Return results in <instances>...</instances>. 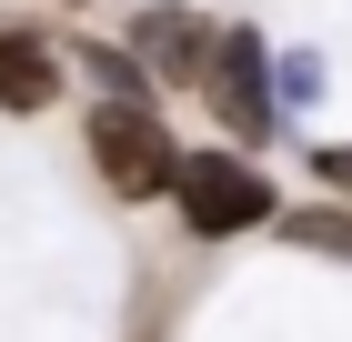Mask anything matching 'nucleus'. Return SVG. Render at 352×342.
<instances>
[{
    "label": "nucleus",
    "instance_id": "obj_1",
    "mask_svg": "<svg viewBox=\"0 0 352 342\" xmlns=\"http://www.w3.org/2000/svg\"><path fill=\"white\" fill-rule=\"evenodd\" d=\"M91 161H101V182L121 191V202H151V191L182 182V151L162 141V121L141 101H101L91 111Z\"/></svg>",
    "mask_w": 352,
    "mask_h": 342
},
{
    "label": "nucleus",
    "instance_id": "obj_7",
    "mask_svg": "<svg viewBox=\"0 0 352 342\" xmlns=\"http://www.w3.org/2000/svg\"><path fill=\"white\" fill-rule=\"evenodd\" d=\"M302 242H322V252H352V222H332V211H312V222H292Z\"/></svg>",
    "mask_w": 352,
    "mask_h": 342
},
{
    "label": "nucleus",
    "instance_id": "obj_2",
    "mask_svg": "<svg viewBox=\"0 0 352 342\" xmlns=\"http://www.w3.org/2000/svg\"><path fill=\"white\" fill-rule=\"evenodd\" d=\"M171 191H182V222H191V232H212V242L252 232V222H282V211H272V182H262V171H242L232 151H191Z\"/></svg>",
    "mask_w": 352,
    "mask_h": 342
},
{
    "label": "nucleus",
    "instance_id": "obj_8",
    "mask_svg": "<svg viewBox=\"0 0 352 342\" xmlns=\"http://www.w3.org/2000/svg\"><path fill=\"white\" fill-rule=\"evenodd\" d=\"M312 171H322L332 191H352V151H342V141H322V151H312Z\"/></svg>",
    "mask_w": 352,
    "mask_h": 342
},
{
    "label": "nucleus",
    "instance_id": "obj_3",
    "mask_svg": "<svg viewBox=\"0 0 352 342\" xmlns=\"http://www.w3.org/2000/svg\"><path fill=\"white\" fill-rule=\"evenodd\" d=\"M201 91H212V111H221L242 141H262V131H272V71H262V41H252V30L212 41V71H201Z\"/></svg>",
    "mask_w": 352,
    "mask_h": 342
},
{
    "label": "nucleus",
    "instance_id": "obj_5",
    "mask_svg": "<svg viewBox=\"0 0 352 342\" xmlns=\"http://www.w3.org/2000/svg\"><path fill=\"white\" fill-rule=\"evenodd\" d=\"M51 91H60L51 41H30V30H0V111H41Z\"/></svg>",
    "mask_w": 352,
    "mask_h": 342
},
{
    "label": "nucleus",
    "instance_id": "obj_6",
    "mask_svg": "<svg viewBox=\"0 0 352 342\" xmlns=\"http://www.w3.org/2000/svg\"><path fill=\"white\" fill-rule=\"evenodd\" d=\"M312 91H322V61H312V51H282V101H312Z\"/></svg>",
    "mask_w": 352,
    "mask_h": 342
},
{
    "label": "nucleus",
    "instance_id": "obj_4",
    "mask_svg": "<svg viewBox=\"0 0 352 342\" xmlns=\"http://www.w3.org/2000/svg\"><path fill=\"white\" fill-rule=\"evenodd\" d=\"M131 41H141V61H151L162 81H201V71H212V30L191 21V10H141Z\"/></svg>",
    "mask_w": 352,
    "mask_h": 342
}]
</instances>
